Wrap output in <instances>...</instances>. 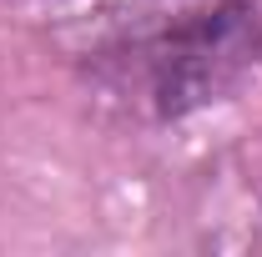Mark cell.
I'll return each instance as SVG.
<instances>
[{"instance_id": "1", "label": "cell", "mask_w": 262, "mask_h": 257, "mask_svg": "<svg viewBox=\"0 0 262 257\" xmlns=\"http://www.w3.org/2000/svg\"><path fill=\"white\" fill-rule=\"evenodd\" d=\"M262 56V10L252 0H212L131 40L126 56H111V91L136 111L177 121L196 106L222 101Z\"/></svg>"}]
</instances>
